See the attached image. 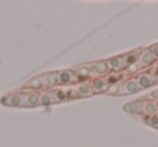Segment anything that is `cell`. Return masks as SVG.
<instances>
[{"mask_svg":"<svg viewBox=\"0 0 158 147\" xmlns=\"http://www.w3.org/2000/svg\"><path fill=\"white\" fill-rule=\"evenodd\" d=\"M94 94L89 80L81 81L68 88V97H90Z\"/></svg>","mask_w":158,"mask_h":147,"instance_id":"1","label":"cell"},{"mask_svg":"<svg viewBox=\"0 0 158 147\" xmlns=\"http://www.w3.org/2000/svg\"><path fill=\"white\" fill-rule=\"evenodd\" d=\"M57 76H59V84L61 87H72L80 82L79 77L73 69L57 70Z\"/></svg>","mask_w":158,"mask_h":147,"instance_id":"2","label":"cell"},{"mask_svg":"<svg viewBox=\"0 0 158 147\" xmlns=\"http://www.w3.org/2000/svg\"><path fill=\"white\" fill-rule=\"evenodd\" d=\"M25 100V92H18V93H10L0 99V103L8 107H25L24 106Z\"/></svg>","mask_w":158,"mask_h":147,"instance_id":"3","label":"cell"},{"mask_svg":"<svg viewBox=\"0 0 158 147\" xmlns=\"http://www.w3.org/2000/svg\"><path fill=\"white\" fill-rule=\"evenodd\" d=\"M38 78L41 81L44 90H53L60 86L57 70H51V71H47L41 75H38Z\"/></svg>","mask_w":158,"mask_h":147,"instance_id":"4","label":"cell"},{"mask_svg":"<svg viewBox=\"0 0 158 147\" xmlns=\"http://www.w3.org/2000/svg\"><path fill=\"white\" fill-rule=\"evenodd\" d=\"M108 64V67L112 71L118 72L123 70L127 67L128 64V53L123 55H117V56H113L106 59Z\"/></svg>","mask_w":158,"mask_h":147,"instance_id":"5","label":"cell"},{"mask_svg":"<svg viewBox=\"0 0 158 147\" xmlns=\"http://www.w3.org/2000/svg\"><path fill=\"white\" fill-rule=\"evenodd\" d=\"M140 88H139L138 84H136L135 77H131L129 79H126L123 81H121L120 84V91H119L118 96L121 95H130L134 94V93L140 92Z\"/></svg>","mask_w":158,"mask_h":147,"instance_id":"6","label":"cell"},{"mask_svg":"<svg viewBox=\"0 0 158 147\" xmlns=\"http://www.w3.org/2000/svg\"><path fill=\"white\" fill-rule=\"evenodd\" d=\"M73 70H74V71L77 74V76H78L79 79H80V82H81V81H86L85 79H89V78L93 79V78L99 77V76H98L92 69H90L88 66H86V64L76 65L74 68H73Z\"/></svg>","mask_w":158,"mask_h":147,"instance_id":"7","label":"cell"},{"mask_svg":"<svg viewBox=\"0 0 158 147\" xmlns=\"http://www.w3.org/2000/svg\"><path fill=\"white\" fill-rule=\"evenodd\" d=\"M86 66H88L90 69H92L93 71L97 74L99 77L102 76L108 75L110 71V67H108L107 61H98V62H92V63H85Z\"/></svg>","mask_w":158,"mask_h":147,"instance_id":"8","label":"cell"},{"mask_svg":"<svg viewBox=\"0 0 158 147\" xmlns=\"http://www.w3.org/2000/svg\"><path fill=\"white\" fill-rule=\"evenodd\" d=\"M136 61L139 62V64H140L142 68L149 67V66L154 65L156 63L155 59H154L153 54H152V52L149 51L148 48H145L140 51V53L138 54Z\"/></svg>","mask_w":158,"mask_h":147,"instance_id":"9","label":"cell"},{"mask_svg":"<svg viewBox=\"0 0 158 147\" xmlns=\"http://www.w3.org/2000/svg\"><path fill=\"white\" fill-rule=\"evenodd\" d=\"M136 79V84H138L139 88L140 90H145V89H148L151 87H153L154 81H153V78H152L151 74L148 71H143L140 72L138 76L135 77Z\"/></svg>","mask_w":158,"mask_h":147,"instance_id":"10","label":"cell"},{"mask_svg":"<svg viewBox=\"0 0 158 147\" xmlns=\"http://www.w3.org/2000/svg\"><path fill=\"white\" fill-rule=\"evenodd\" d=\"M90 86L92 88L93 93H105V91L108 89V84L106 81L105 77H97L89 80Z\"/></svg>","mask_w":158,"mask_h":147,"instance_id":"11","label":"cell"},{"mask_svg":"<svg viewBox=\"0 0 158 147\" xmlns=\"http://www.w3.org/2000/svg\"><path fill=\"white\" fill-rule=\"evenodd\" d=\"M123 109L131 115H143V101L136 100L133 102H129L123 106Z\"/></svg>","mask_w":158,"mask_h":147,"instance_id":"12","label":"cell"},{"mask_svg":"<svg viewBox=\"0 0 158 147\" xmlns=\"http://www.w3.org/2000/svg\"><path fill=\"white\" fill-rule=\"evenodd\" d=\"M40 105L39 92H25L24 106L25 107H37Z\"/></svg>","mask_w":158,"mask_h":147,"instance_id":"13","label":"cell"},{"mask_svg":"<svg viewBox=\"0 0 158 147\" xmlns=\"http://www.w3.org/2000/svg\"><path fill=\"white\" fill-rule=\"evenodd\" d=\"M21 90H23V91L29 90V91H31V92H37V91H39V90H44V88H42L41 81H40V79L37 76V77L31 78V80H28V81L22 87Z\"/></svg>","mask_w":158,"mask_h":147,"instance_id":"14","label":"cell"},{"mask_svg":"<svg viewBox=\"0 0 158 147\" xmlns=\"http://www.w3.org/2000/svg\"><path fill=\"white\" fill-rule=\"evenodd\" d=\"M141 69H142L141 65L139 64L138 61H135L134 63L129 64V65H128L127 67L123 69V78H125V80L126 79H129V78H131L132 75H136V74H139Z\"/></svg>","mask_w":158,"mask_h":147,"instance_id":"15","label":"cell"},{"mask_svg":"<svg viewBox=\"0 0 158 147\" xmlns=\"http://www.w3.org/2000/svg\"><path fill=\"white\" fill-rule=\"evenodd\" d=\"M155 114H157L156 102L151 101V100L143 101V115L144 116H152V115H155Z\"/></svg>","mask_w":158,"mask_h":147,"instance_id":"16","label":"cell"},{"mask_svg":"<svg viewBox=\"0 0 158 147\" xmlns=\"http://www.w3.org/2000/svg\"><path fill=\"white\" fill-rule=\"evenodd\" d=\"M53 94V97H54V102L55 103H59V102H64L66 101L68 97V92H66L64 87H61V88H56L51 90Z\"/></svg>","mask_w":158,"mask_h":147,"instance_id":"17","label":"cell"},{"mask_svg":"<svg viewBox=\"0 0 158 147\" xmlns=\"http://www.w3.org/2000/svg\"><path fill=\"white\" fill-rule=\"evenodd\" d=\"M53 103H55V102L51 90H44L42 92H40V105L49 106Z\"/></svg>","mask_w":158,"mask_h":147,"instance_id":"18","label":"cell"},{"mask_svg":"<svg viewBox=\"0 0 158 147\" xmlns=\"http://www.w3.org/2000/svg\"><path fill=\"white\" fill-rule=\"evenodd\" d=\"M144 121L145 123H147L151 127L158 129V114L152 115V116H145Z\"/></svg>","mask_w":158,"mask_h":147,"instance_id":"19","label":"cell"},{"mask_svg":"<svg viewBox=\"0 0 158 147\" xmlns=\"http://www.w3.org/2000/svg\"><path fill=\"white\" fill-rule=\"evenodd\" d=\"M120 84H121V81H119V82H117V84L110 86L107 90L105 91V94H107V95H118L119 91H120Z\"/></svg>","mask_w":158,"mask_h":147,"instance_id":"20","label":"cell"},{"mask_svg":"<svg viewBox=\"0 0 158 147\" xmlns=\"http://www.w3.org/2000/svg\"><path fill=\"white\" fill-rule=\"evenodd\" d=\"M148 49H149V51L152 52V54H153L155 61L158 62V43L152 44L151 47H148Z\"/></svg>","mask_w":158,"mask_h":147,"instance_id":"21","label":"cell"},{"mask_svg":"<svg viewBox=\"0 0 158 147\" xmlns=\"http://www.w3.org/2000/svg\"><path fill=\"white\" fill-rule=\"evenodd\" d=\"M143 99H148L151 100V101H155V102H158V89L157 90H154L152 91L149 94L145 95V96H143Z\"/></svg>","mask_w":158,"mask_h":147,"instance_id":"22","label":"cell"},{"mask_svg":"<svg viewBox=\"0 0 158 147\" xmlns=\"http://www.w3.org/2000/svg\"><path fill=\"white\" fill-rule=\"evenodd\" d=\"M156 107H157V114H158V102H156Z\"/></svg>","mask_w":158,"mask_h":147,"instance_id":"23","label":"cell"}]
</instances>
